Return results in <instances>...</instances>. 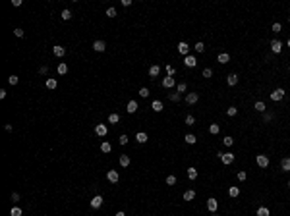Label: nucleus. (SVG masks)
Wrapping results in <instances>:
<instances>
[{
  "label": "nucleus",
  "mask_w": 290,
  "mask_h": 216,
  "mask_svg": "<svg viewBox=\"0 0 290 216\" xmlns=\"http://www.w3.org/2000/svg\"><path fill=\"white\" fill-rule=\"evenodd\" d=\"M70 17H72L70 10H62V20H70Z\"/></svg>",
  "instance_id": "43"
},
{
  "label": "nucleus",
  "mask_w": 290,
  "mask_h": 216,
  "mask_svg": "<svg viewBox=\"0 0 290 216\" xmlns=\"http://www.w3.org/2000/svg\"><path fill=\"white\" fill-rule=\"evenodd\" d=\"M186 89H188V85H186V83H178V85H176V91H178V93H184Z\"/></svg>",
  "instance_id": "41"
},
{
  "label": "nucleus",
  "mask_w": 290,
  "mask_h": 216,
  "mask_svg": "<svg viewBox=\"0 0 290 216\" xmlns=\"http://www.w3.org/2000/svg\"><path fill=\"white\" fill-rule=\"evenodd\" d=\"M178 52L182 54V56H188V52H190V47H188V43H178Z\"/></svg>",
  "instance_id": "10"
},
{
  "label": "nucleus",
  "mask_w": 290,
  "mask_h": 216,
  "mask_svg": "<svg viewBox=\"0 0 290 216\" xmlns=\"http://www.w3.org/2000/svg\"><path fill=\"white\" fill-rule=\"evenodd\" d=\"M263 120H265V122H271V120H273V114H265Z\"/></svg>",
  "instance_id": "53"
},
{
  "label": "nucleus",
  "mask_w": 290,
  "mask_h": 216,
  "mask_svg": "<svg viewBox=\"0 0 290 216\" xmlns=\"http://www.w3.org/2000/svg\"><path fill=\"white\" fill-rule=\"evenodd\" d=\"M217 154H219V158L223 160V164H226V166L234 162V154L232 153H217Z\"/></svg>",
  "instance_id": "1"
},
{
  "label": "nucleus",
  "mask_w": 290,
  "mask_h": 216,
  "mask_svg": "<svg viewBox=\"0 0 290 216\" xmlns=\"http://www.w3.org/2000/svg\"><path fill=\"white\" fill-rule=\"evenodd\" d=\"M58 81L54 79V77H50V79H47V89H56Z\"/></svg>",
  "instance_id": "26"
},
{
  "label": "nucleus",
  "mask_w": 290,
  "mask_h": 216,
  "mask_svg": "<svg viewBox=\"0 0 290 216\" xmlns=\"http://www.w3.org/2000/svg\"><path fill=\"white\" fill-rule=\"evenodd\" d=\"M217 60H219L220 64H226V62H230V56H228V52H220Z\"/></svg>",
  "instance_id": "20"
},
{
  "label": "nucleus",
  "mask_w": 290,
  "mask_h": 216,
  "mask_svg": "<svg viewBox=\"0 0 290 216\" xmlns=\"http://www.w3.org/2000/svg\"><path fill=\"white\" fill-rule=\"evenodd\" d=\"M193 48H195V52H203V50H205V44L201 43V41H197V43H195V47H193Z\"/></svg>",
  "instance_id": "35"
},
{
  "label": "nucleus",
  "mask_w": 290,
  "mask_h": 216,
  "mask_svg": "<svg viewBox=\"0 0 290 216\" xmlns=\"http://www.w3.org/2000/svg\"><path fill=\"white\" fill-rule=\"evenodd\" d=\"M211 216H219V214H215V212H213V214H211Z\"/></svg>",
  "instance_id": "57"
},
{
  "label": "nucleus",
  "mask_w": 290,
  "mask_h": 216,
  "mask_svg": "<svg viewBox=\"0 0 290 216\" xmlns=\"http://www.w3.org/2000/svg\"><path fill=\"white\" fill-rule=\"evenodd\" d=\"M93 48H95V52H104L107 43H104V41H95V43H93Z\"/></svg>",
  "instance_id": "9"
},
{
  "label": "nucleus",
  "mask_w": 290,
  "mask_h": 216,
  "mask_svg": "<svg viewBox=\"0 0 290 216\" xmlns=\"http://www.w3.org/2000/svg\"><path fill=\"white\" fill-rule=\"evenodd\" d=\"M48 71V68L47 66H43V68H41V70H39V73H41V75H45V73H47Z\"/></svg>",
  "instance_id": "54"
},
{
  "label": "nucleus",
  "mask_w": 290,
  "mask_h": 216,
  "mask_svg": "<svg viewBox=\"0 0 290 216\" xmlns=\"http://www.w3.org/2000/svg\"><path fill=\"white\" fill-rule=\"evenodd\" d=\"M271 50H273V52H275V54H279V52H280V50H282V43H280V41H279V39H275V41H273V43H271Z\"/></svg>",
  "instance_id": "11"
},
{
  "label": "nucleus",
  "mask_w": 290,
  "mask_h": 216,
  "mask_svg": "<svg viewBox=\"0 0 290 216\" xmlns=\"http://www.w3.org/2000/svg\"><path fill=\"white\" fill-rule=\"evenodd\" d=\"M288 21H290V16H288Z\"/></svg>",
  "instance_id": "58"
},
{
  "label": "nucleus",
  "mask_w": 290,
  "mask_h": 216,
  "mask_svg": "<svg viewBox=\"0 0 290 216\" xmlns=\"http://www.w3.org/2000/svg\"><path fill=\"white\" fill-rule=\"evenodd\" d=\"M255 162H257V166L267 168V166H269V156H265V154H257V156H255Z\"/></svg>",
  "instance_id": "2"
},
{
  "label": "nucleus",
  "mask_w": 290,
  "mask_h": 216,
  "mask_svg": "<svg viewBox=\"0 0 290 216\" xmlns=\"http://www.w3.org/2000/svg\"><path fill=\"white\" fill-rule=\"evenodd\" d=\"M288 185H290V181H288Z\"/></svg>",
  "instance_id": "59"
},
{
  "label": "nucleus",
  "mask_w": 290,
  "mask_h": 216,
  "mask_svg": "<svg viewBox=\"0 0 290 216\" xmlns=\"http://www.w3.org/2000/svg\"><path fill=\"white\" fill-rule=\"evenodd\" d=\"M228 195H230V197H238V195H240V189H238L236 185L228 187Z\"/></svg>",
  "instance_id": "25"
},
{
  "label": "nucleus",
  "mask_w": 290,
  "mask_h": 216,
  "mask_svg": "<svg viewBox=\"0 0 290 216\" xmlns=\"http://www.w3.org/2000/svg\"><path fill=\"white\" fill-rule=\"evenodd\" d=\"M12 201H14V203H17V201H20V195H17V193H12Z\"/></svg>",
  "instance_id": "52"
},
{
  "label": "nucleus",
  "mask_w": 290,
  "mask_h": 216,
  "mask_svg": "<svg viewBox=\"0 0 290 216\" xmlns=\"http://www.w3.org/2000/svg\"><path fill=\"white\" fill-rule=\"evenodd\" d=\"M232 143H234V139H232V137H224V139H223V145H224V147H230Z\"/></svg>",
  "instance_id": "40"
},
{
  "label": "nucleus",
  "mask_w": 290,
  "mask_h": 216,
  "mask_svg": "<svg viewBox=\"0 0 290 216\" xmlns=\"http://www.w3.org/2000/svg\"><path fill=\"white\" fill-rule=\"evenodd\" d=\"M101 151H103V153H110V151H112V147H110V143L103 141V143H101Z\"/></svg>",
  "instance_id": "30"
},
{
  "label": "nucleus",
  "mask_w": 290,
  "mask_h": 216,
  "mask_svg": "<svg viewBox=\"0 0 290 216\" xmlns=\"http://www.w3.org/2000/svg\"><path fill=\"white\" fill-rule=\"evenodd\" d=\"M66 71H68V66H66L64 62H60V64H58V73H60V75H64Z\"/></svg>",
  "instance_id": "34"
},
{
  "label": "nucleus",
  "mask_w": 290,
  "mask_h": 216,
  "mask_svg": "<svg viewBox=\"0 0 290 216\" xmlns=\"http://www.w3.org/2000/svg\"><path fill=\"white\" fill-rule=\"evenodd\" d=\"M151 108H153L155 112H163V102H161V100H153V104H151Z\"/></svg>",
  "instance_id": "22"
},
{
  "label": "nucleus",
  "mask_w": 290,
  "mask_h": 216,
  "mask_svg": "<svg viewBox=\"0 0 290 216\" xmlns=\"http://www.w3.org/2000/svg\"><path fill=\"white\" fill-rule=\"evenodd\" d=\"M280 168H282V172H290V158L288 156L280 160Z\"/></svg>",
  "instance_id": "13"
},
{
  "label": "nucleus",
  "mask_w": 290,
  "mask_h": 216,
  "mask_svg": "<svg viewBox=\"0 0 290 216\" xmlns=\"http://www.w3.org/2000/svg\"><path fill=\"white\" fill-rule=\"evenodd\" d=\"M14 33H16V37H23V29L17 27V29H14Z\"/></svg>",
  "instance_id": "49"
},
{
  "label": "nucleus",
  "mask_w": 290,
  "mask_h": 216,
  "mask_svg": "<svg viewBox=\"0 0 290 216\" xmlns=\"http://www.w3.org/2000/svg\"><path fill=\"white\" fill-rule=\"evenodd\" d=\"M137 108H139V106H137V102H136V100H130V102H128V108H126V110H128L130 114H133Z\"/></svg>",
  "instance_id": "19"
},
{
  "label": "nucleus",
  "mask_w": 290,
  "mask_h": 216,
  "mask_svg": "<svg viewBox=\"0 0 290 216\" xmlns=\"http://www.w3.org/2000/svg\"><path fill=\"white\" fill-rule=\"evenodd\" d=\"M273 31L275 33H280V23H273Z\"/></svg>",
  "instance_id": "51"
},
{
  "label": "nucleus",
  "mask_w": 290,
  "mask_h": 216,
  "mask_svg": "<svg viewBox=\"0 0 290 216\" xmlns=\"http://www.w3.org/2000/svg\"><path fill=\"white\" fill-rule=\"evenodd\" d=\"M213 75V70H211V68H205L203 70V77H211Z\"/></svg>",
  "instance_id": "46"
},
{
  "label": "nucleus",
  "mask_w": 290,
  "mask_h": 216,
  "mask_svg": "<svg viewBox=\"0 0 290 216\" xmlns=\"http://www.w3.org/2000/svg\"><path fill=\"white\" fill-rule=\"evenodd\" d=\"M226 81H228V85H230V87H234V85L238 83V75H236V73H230V75L226 77Z\"/></svg>",
  "instance_id": "17"
},
{
  "label": "nucleus",
  "mask_w": 290,
  "mask_h": 216,
  "mask_svg": "<svg viewBox=\"0 0 290 216\" xmlns=\"http://www.w3.org/2000/svg\"><path fill=\"white\" fill-rule=\"evenodd\" d=\"M174 71H176V70H174L172 66H167V73H168V75H174Z\"/></svg>",
  "instance_id": "50"
},
{
  "label": "nucleus",
  "mask_w": 290,
  "mask_h": 216,
  "mask_svg": "<svg viewBox=\"0 0 290 216\" xmlns=\"http://www.w3.org/2000/svg\"><path fill=\"white\" fill-rule=\"evenodd\" d=\"M23 214V210L20 208V206H12V210H10V216H21Z\"/></svg>",
  "instance_id": "28"
},
{
  "label": "nucleus",
  "mask_w": 290,
  "mask_h": 216,
  "mask_svg": "<svg viewBox=\"0 0 290 216\" xmlns=\"http://www.w3.org/2000/svg\"><path fill=\"white\" fill-rule=\"evenodd\" d=\"M195 123V118L193 116H186V126H193Z\"/></svg>",
  "instance_id": "44"
},
{
  "label": "nucleus",
  "mask_w": 290,
  "mask_h": 216,
  "mask_svg": "<svg viewBox=\"0 0 290 216\" xmlns=\"http://www.w3.org/2000/svg\"><path fill=\"white\" fill-rule=\"evenodd\" d=\"M286 44H288V47H290V39H288V43H286Z\"/></svg>",
  "instance_id": "56"
},
{
  "label": "nucleus",
  "mask_w": 290,
  "mask_h": 216,
  "mask_svg": "<svg viewBox=\"0 0 290 216\" xmlns=\"http://www.w3.org/2000/svg\"><path fill=\"white\" fill-rule=\"evenodd\" d=\"M219 131H220V127L217 126V123H211V126H209V133H211V135H217Z\"/></svg>",
  "instance_id": "29"
},
{
  "label": "nucleus",
  "mask_w": 290,
  "mask_h": 216,
  "mask_svg": "<svg viewBox=\"0 0 290 216\" xmlns=\"http://www.w3.org/2000/svg\"><path fill=\"white\" fill-rule=\"evenodd\" d=\"M95 133H97V135H99V137H104V135H107V133H108V127L104 126V123H99V126L95 127Z\"/></svg>",
  "instance_id": "8"
},
{
  "label": "nucleus",
  "mask_w": 290,
  "mask_h": 216,
  "mask_svg": "<svg viewBox=\"0 0 290 216\" xmlns=\"http://www.w3.org/2000/svg\"><path fill=\"white\" fill-rule=\"evenodd\" d=\"M257 112H265V102H261V100H257L255 102V106H254Z\"/></svg>",
  "instance_id": "33"
},
{
  "label": "nucleus",
  "mask_w": 290,
  "mask_h": 216,
  "mask_svg": "<svg viewBox=\"0 0 290 216\" xmlns=\"http://www.w3.org/2000/svg\"><path fill=\"white\" fill-rule=\"evenodd\" d=\"M107 17H116V8H108V10H107Z\"/></svg>",
  "instance_id": "39"
},
{
  "label": "nucleus",
  "mask_w": 290,
  "mask_h": 216,
  "mask_svg": "<svg viewBox=\"0 0 290 216\" xmlns=\"http://www.w3.org/2000/svg\"><path fill=\"white\" fill-rule=\"evenodd\" d=\"M188 178H190V180H197V170L193 168V166L188 168Z\"/></svg>",
  "instance_id": "24"
},
{
  "label": "nucleus",
  "mask_w": 290,
  "mask_h": 216,
  "mask_svg": "<svg viewBox=\"0 0 290 216\" xmlns=\"http://www.w3.org/2000/svg\"><path fill=\"white\" fill-rule=\"evenodd\" d=\"M170 100H172V102H178V100H180V93H170Z\"/></svg>",
  "instance_id": "42"
},
{
  "label": "nucleus",
  "mask_w": 290,
  "mask_h": 216,
  "mask_svg": "<svg viewBox=\"0 0 290 216\" xmlns=\"http://www.w3.org/2000/svg\"><path fill=\"white\" fill-rule=\"evenodd\" d=\"M167 185H176V176H167Z\"/></svg>",
  "instance_id": "37"
},
{
  "label": "nucleus",
  "mask_w": 290,
  "mask_h": 216,
  "mask_svg": "<svg viewBox=\"0 0 290 216\" xmlns=\"http://www.w3.org/2000/svg\"><path fill=\"white\" fill-rule=\"evenodd\" d=\"M246 178H248L246 172H238V180H240V181H246Z\"/></svg>",
  "instance_id": "47"
},
{
  "label": "nucleus",
  "mask_w": 290,
  "mask_h": 216,
  "mask_svg": "<svg viewBox=\"0 0 290 216\" xmlns=\"http://www.w3.org/2000/svg\"><path fill=\"white\" fill-rule=\"evenodd\" d=\"M107 180L110 183H116L118 180H120V174L116 172V170H108V174H107Z\"/></svg>",
  "instance_id": "5"
},
{
  "label": "nucleus",
  "mask_w": 290,
  "mask_h": 216,
  "mask_svg": "<svg viewBox=\"0 0 290 216\" xmlns=\"http://www.w3.org/2000/svg\"><path fill=\"white\" fill-rule=\"evenodd\" d=\"M184 141H186L188 145H195V143H197V137L193 135V133H188V135L184 137Z\"/></svg>",
  "instance_id": "16"
},
{
  "label": "nucleus",
  "mask_w": 290,
  "mask_h": 216,
  "mask_svg": "<svg viewBox=\"0 0 290 216\" xmlns=\"http://www.w3.org/2000/svg\"><path fill=\"white\" fill-rule=\"evenodd\" d=\"M226 114H228L230 118H232V116H236V114H238V108H236V106H230V108L226 110Z\"/></svg>",
  "instance_id": "36"
},
{
  "label": "nucleus",
  "mask_w": 290,
  "mask_h": 216,
  "mask_svg": "<svg viewBox=\"0 0 290 216\" xmlns=\"http://www.w3.org/2000/svg\"><path fill=\"white\" fill-rule=\"evenodd\" d=\"M269 96H271V100H282L284 99V89H280V87H279V89H275Z\"/></svg>",
  "instance_id": "3"
},
{
  "label": "nucleus",
  "mask_w": 290,
  "mask_h": 216,
  "mask_svg": "<svg viewBox=\"0 0 290 216\" xmlns=\"http://www.w3.org/2000/svg\"><path fill=\"white\" fill-rule=\"evenodd\" d=\"M120 122V116H118V114H110L108 116V123H118Z\"/></svg>",
  "instance_id": "32"
},
{
  "label": "nucleus",
  "mask_w": 290,
  "mask_h": 216,
  "mask_svg": "<svg viewBox=\"0 0 290 216\" xmlns=\"http://www.w3.org/2000/svg\"><path fill=\"white\" fill-rule=\"evenodd\" d=\"M197 100H199V95H197V93H188L186 95V102L188 104H195Z\"/></svg>",
  "instance_id": "12"
},
{
  "label": "nucleus",
  "mask_w": 290,
  "mask_h": 216,
  "mask_svg": "<svg viewBox=\"0 0 290 216\" xmlns=\"http://www.w3.org/2000/svg\"><path fill=\"white\" fill-rule=\"evenodd\" d=\"M52 52L56 58H62L64 54H66V50H64V47H52Z\"/></svg>",
  "instance_id": "14"
},
{
  "label": "nucleus",
  "mask_w": 290,
  "mask_h": 216,
  "mask_svg": "<svg viewBox=\"0 0 290 216\" xmlns=\"http://www.w3.org/2000/svg\"><path fill=\"white\" fill-rule=\"evenodd\" d=\"M136 141H137V143H147V133L139 131V133L136 135Z\"/></svg>",
  "instance_id": "23"
},
{
  "label": "nucleus",
  "mask_w": 290,
  "mask_h": 216,
  "mask_svg": "<svg viewBox=\"0 0 290 216\" xmlns=\"http://www.w3.org/2000/svg\"><path fill=\"white\" fill-rule=\"evenodd\" d=\"M8 83H10V85H16V83H17V75H10V77H8Z\"/></svg>",
  "instance_id": "45"
},
{
  "label": "nucleus",
  "mask_w": 290,
  "mask_h": 216,
  "mask_svg": "<svg viewBox=\"0 0 290 216\" xmlns=\"http://www.w3.org/2000/svg\"><path fill=\"white\" fill-rule=\"evenodd\" d=\"M103 197L101 195H95L93 199H91V208H101V206H103Z\"/></svg>",
  "instance_id": "6"
},
{
  "label": "nucleus",
  "mask_w": 290,
  "mask_h": 216,
  "mask_svg": "<svg viewBox=\"0 0 290 216\" xmlns=\"http://www.w3.org/2000/svg\"><path fill=\"white\" fill-rule=\"evenodd\" d=\"M257 216H269V208L267 206H259L257 208Z\"/></svg>",
  "instance_id": "31"
},
{
  "label": "nucleus",
  "mask_w": 290,
  "mask_h": 216,
  "mask_svg": "<svg viewBox=\"0 0 290 216\" xmlns=\"http://www.w3.org/2000/svg\"><path fill=\"white\" fill-rule=\"evenodd\" d=\"M120 166L122 168L130 166V156H128V154H120Z\"/></svg>",
  "instance_id": "18"
},
{
  "label": "nucleus",
  "mask_w": 290,
  "mask_h": 216,
  "mask_svg": "<svg viewBox=\"0 0 290 216\" xmlns=\"http://www.w3.org/2000/svg\"><path fill=\"white\" fill-rule=\"evenodd\" d=\"M116 216H126V214H124L122 210H118V212H116Z\"/></svg>",
  "instance_id": "55"
},
{
  "label": "nucleus",
  "mask_w": 290,
  "mask_h": 216,
  "mask_svg": "<svg viewBox=\"0 0 290 216\" xmlns=\"http://www.w3.org/2000/svg\"><path fill=\"white\" fill-rule=\"evenodd\" d=\"M118 141H120V145H126L128 143V135H120V139H118Z\"/></svg>",
  "instance_id": "48"
},
{
  "label": "nucleus",
  "mask_w": 290,
  "mask_h": 216,
  "mask_svg": "<svg viewBox=\"0 0 290 216\" xmlns=\"http://www.w3.org/2000/svg\"><path fill=\"white\" fill-rule=\"evenodd\" d=\"M159 73H161V66H151L149 68V75L151 77H157Z\"/></svg>",
  "instance_id": "21"
},
{
  "label": "nucleus",
  "mask_w": 290,
  "mask_h": 216,
  "mask_svg": "<svg viewBox=\"0 0 290 216\" xmlns=\"http://www.w3.org/2000/svg\"><path fill=\"white\" fill-rule=\"evenodd\" d=\"M207 208H209V212L213 214V212H217V208H219V203H217V199H207Z\"/></svg>",
  "instance_id": "4"
},
{
  "label": "nucleus",
  "mask_w": 290,
  "mask_h": 216,
  "mask_svg": "<svg viewBox=\"0 0 290 216\" xmlns=\"http://www.w3.org/2000/svg\"><path fill=\"white\" fill-rule=\"evenodd\" d=\"M139 96L147 99V96H149V89H147V87H141V89H139Z\"/></svg>",
  "instance_id": "38"
},
{
  "label": "nucleus",
  "mask_w": 290,
  "mask_h": 216,
  "mask_svg": "<svg viewBox=\"0 0 290 216\" xmlns=\"http://www.w3.org/2000/svg\"><path fill=\"white\" fill-rule=\"evenodd\" d=\"M193 197H195V191L193 189H188L186 193H184V201H192Z\"/></svg>",
  "instance_id": "27"
},
{
  "label": "nucleus",
  "mask_w": 290,
  "mask_h": 216,
  "mask_svg": "<svg viewBox=\"0 0 290 216\" xmlns=\"http://www.w3.org/2000/svg\"><path fill=\"white\" fill-rule=\"evenodd\" d=\"M184 64H186V68H195V66H197V60H195V56L188 54V56L184 58Z\"/></svg>",
  "instance_id": "7"
},
{
  "label": "nucleus",
  "mask_w": 290,
  "mask_h": 216,
  "mask_svg": "<svg viewBox=\"0 0 290 216\" xmlns=\"http://www.w3.org/2000/svg\"><path fill=\"white\" fill-rule=\"evenodd\" d=\"M163 87H164V89H170V87H174V77H164V79H163Z\"/></svg>",
  "instance_id": "15"
}]
</instances>
